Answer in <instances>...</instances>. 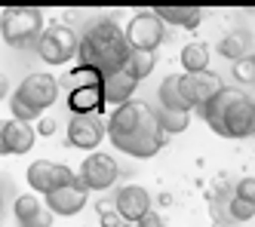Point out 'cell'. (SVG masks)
<instances>
[{"instance_id": "obj_1", "label": "cell", "mask_w": 255, "mask_h": 227, "mask_svg": "<svg viewBox=\"0 0 255 227\" xmlns=\"http://www.w3.org/2000/svg\"><path fill=\"white\" fill-rule=\"evenodd\" d=\"M108 123V138L111 144L126 157L135 160H148L154 154H160V147L166 144V132L160 129L157 111L144 102H126L120 108H114V114L105 120Z\"/></svg>"}, {"instance_id": "obj_2", "label": "cell", "mask_w": 255, "mask_h": 227, "mask_svg": "<svg viewBox=\"0 0 255 227\" xmlns=\"http://www.w3.org/2000/svg\"><path fill=\"white\" fill-rule=\"evenodd\" d=\"M80 65L99 71L102 77H111V74L123 71L132 62V46L126 40V31L111 22V18H99L93 22L83 37H80Z\"/></svg>"}, {"instance_id": "obj_3", "label": "cell", "mask_w": 255, "mask_h": 227, "mask_svg": "<svg viewBox=\"0 0 255 227\" xmlns=\"http://www.w3.org/2000/svg\"><path fill=\"white\" fill-rule=\"evenodd\" d=\"M0 31H3V43L6 46H37L43 28V12L34 6H12L3 9V22H0Z\"/></svg>"}, {"instance_id": "obj_4", "label": "cell", "mask_w": 255, "mask_h": 227, "mask_svg": "<svg viewBox=\"0 0 255 227\" xmlns=\"http://www.w3.org/2000/svg\"><path fill=\"white\" fill-rule=\"evenodd\" d=\"M37 55L52 65V68H59V65H68L71 59H77L80 55V37L74 34V28L65 25V22H52L46 25V31L40 34V40H37Z\"/></svg>"}, {"instance_id": "obj_5", "label": "cell", "mask_w": 255, "mask_h": 227, "mask_svg": "<svg viewBox=\"0 0 255 227\" xmlns=\"http://www.w3.org/2000/svg\"><path fill=\"white\" fill-rule=\"evenodd\" d=\"M59 86H62V83L52 77V74H28V77L19 83V89L12 92V99L40 117L46 108L56 105V99H59Z\"/></svg>"}, {"instance_id": "obj_6", "label": "cell", "mask_w": 255, "mask_h": 227, "mask_svg": "<svg viewBox=\"0 0 255 227\" xmlns=\"http://www.w3.org/2000/svg\"><path fill=\"white\" fill-rule=\"evenodd\" d=\"M126 40H129L132 52H154L166 40V22H163L154 9L135 12L129 18V25H126Z\"/></svg>"}, {"instance_id": "obj_7", "label": "cell", "mask_w": 255, "mask_h": 227, "mask_svg": "<svg viewBox=\"0 0 255 227\" xmlns=\"http://www.w3.org/2000/svg\"><path fill=\"white\" fill-rule=\"evenodd\" d=\"M25 178H28L31 194H43V197H46V194H52V191H59V187L71 184L77 175L71 172L65 163H56V160H34V163L28 166Z\"/></svg>"}, {"instance_id": "obj_8", "label": "cell", "mask_w": 255, "mask_h": 227, "mask_svg": "<svg viewBox=\"0 0 255 227\" xmlns=\"http://www.w3.org/2000/svg\"><path fill=\"white\" fill-rule=\"evenodd\" d=\"M105 132H108V123L99 120V114H77V117H71V123H68V144L77 147V150L96 154V147L102 144Z\"/></svg>"}, {"instance_id": "obj_9", "label": "cell", "mask_w": 255, "mask_h": 227, "mask_svg": "<svg viewBox=\"0 0 255 227\" xmlns=\"http://www.w3.org/2000/svg\"><path fill=\"white\" fill-rule=\"evenodd\" d=\"M86 200H89V187H86V181L80 175L71 181V184H65V187H59V191H52V194L43 197L46 209L52 215H62V218H71V215L83 212Z\"/></svg>"}, {"instance_id": "obj_10", "label": "cell", "mask_w": 255, "mask_h": 227, "mask_svg": "<svg viewBox=\"0 0 255 227\" xmlns=\"http://www.w3.org/2000/svg\"><path fill=\"white\" fill-rule=\"evenodd\" d=\"M117 175H120V166L111 154H102V150H96V154H89L80 166V178L86 181L89 191H108V187L117 184Z\"/></svg>"}, {"instance_id": "obj_11", "label": "cell", "mask_w": 255, "mask_h": 227, "mask_svg": "<svg viewBox=\"0 0 255 227\" xmlns=\"http://www.w3.org/2000/svg\"><path fill=\"white\" fill-rule=\"evenodd\" d=\"M222 89H225L222 80H218V74H212V71H203V74H181V96H185L188 105L197 108V111L203 108V105H209Z\"/></svg>"}, {"instance_id": "obj_12", "label": "cell", "mask_w": 255, "mask_h": 227, "mask_svg": "<svg viewBox=\"0 0 255 227\" xmlns=\"http://www.w3.org/2000/svg\"><path fill=\"white\" fill-rule=\"evenodd\" d=\"M225 138H255V105L240 96L225 114Z\"/></svg>"}, {"instance_id": "obj_13", "label": "cell", "mask_w": 255, "mask_h": 227, "mask_svg": "<svg viewBox=\"0 0 255 227\" xmlns=\"http://www.w3.org/2000/svg\"><path fill=\"white\" fill-rule=\"evenodd\" d=\"M114 200H117V212L129 221V227L151 212V194L144 191L141 184H126V187H120V191L114 194Z\"/></svg>"}, {"instance_id": "obj_14", "label": "cell", "mask_w": 255, "mask_h": 227, "mask_svg": "<svg viewBox=\"0 0 255 227\" xmlns=\"http://www.w3.org/2000/svg\"><path fill=\"white\" fill-rule=\"evenodd\" d=\"M12 215L19 227H49L52 224V212L43 209V203L34 194H19L12 200Z\"/></svg>"}, {"instance_id": "obj_15", "label": "cell", "mask_w": 255, "mask_h": 227, "mask_svg": "<svg viewBox=\"0 0 255 227\" xmlns=\"http://www.w3.org/2000/svg\"><path fill=\"white\" fill-rule=\"evenodd\" d=\"M138 83H141V80L132 74V68L126 65L123 71H117V74H111V77H105V80H102L105 102H108V105H114V108H120V105H126V102H132V92H135Z\"/></svg>"}, {"instance_id": "obj_16", "label": "cell", "mask_w": 255, "mask_h": 227, "mask_svg": "<svg viewBox=\"0 0 255 227\" xmlns=\"http://www.w3.org/2000/svg\"><path fill=\"white\" fill-rule=\"evenodd\" d=\"M243 96V89H237V86H225L218 96L209 102V105H203L200 108V114H203V120H206V126L215 132V135H222L225 138V114H228V108Z\"/></svg>"}, {"instance_id": "obj_17", "label": "cell", "mask_w": 255, "mask_h": 227, "mask_svg": "<svg viewBox=\"0 0 255 227\" xmlns=\"http://www.w3.org/2000/svg\"><path fill=\"white\" fill-rule=\"evenodd\" d=\"M34 138H37V129H31L28 123H19V120H6L3 132H0V147H3V154L22 157L34 147Z\"/></svg>"}, {"instance_id": "obj_18", "label": "cell", "mask_w": 255, "mask_h": 227, "mask_svg": "<svg viewBox=\"0 0 255 227\" xmlns=\"http://www.w3.org/2000/svg\"><path fill=\"white\" fill-rule=\"evenodd\" d=\"M108 102H105V89H102V83H93V86H80V89H74V92H68V108H71V114H102V108H105Z\"/></svg>"}, {"instance_id": "obj_19", "label": "cell", "mask_w": 255, "mask_h": 227, "mask_svg": "<svg viewBox=\"0 0 255 227\" xmlns=\"http://www.w3.org/2000/svg\"><path fill=\"white\" fill-rule=\"evenodd\" d=\"M157 99H160V108H169V111H185L191 114L194 108L188 105V99L181 96V74H166L157 89Z\"/></svg>"}, {"instance_id": "obj_20", "label": "cell", "mask_w": 255, "mask_h": 227, "mask_svg": "<svg viewBox=\"0 0 255 227\" xmlns=\"http://www.w3.org/2000/svg\"><path fill=\"white\" fill-rule=\"evenodd\" d=\"M178 62L185 68V74H203V71H209V46L203 40H191L181 46Z\"/></svg>"}, {"instance_id": "obj_21", "label": "cell", "mask_w": 255, "mask_h": 227, "mask_svg": "<svg viewBox=\"0 0 255 227\" xmlns=\"http://www.w3.org/2000/svg\"><path fill=\"white\" fill-rule=\"evenodd\" d=\"M154 12L166 25H175V28H197L203 22V9L200 6H157Z\"/></svg>"}, {"instance_id": "obj_22", "label": "cell", "mask_w": 255, "mask_h": 227, "mask_svg": "<svg viewBox=\"0 0 255 227\" xmlns=\"http://www.w3.org/2000/svg\"><path fill=\"white\" fill-rule=\"evenodd\" d=\"M249 49H252V40H249L246 31H231L215 46V52L222 55V59H231V62H240V59H246V55H252Z\"/></svg>"}, {"instance_id": "obj_23", "label": "cell", "mask_w": 255, "mask_h": 227, "mask_svg": "<svg viewBox=\"0 0 255 227\" xmlns=\"http://www.w3.org/2000/svg\"><path fill=\"white\" fill-rule=\"evenodd\" d=\"M105 77L99 71H93V68H86V65H77V68H71L65 77H62V86L68 89V92H74V89H80V86H93V83H102Z\"/></svg>"}, {"instance_id": "obj_24", "label": "cell", "mask_w": 255, "mask_h": 227, "mask_svg": "<svg viewBox=\"0 0 255 227\" xmlns=\"http://www.w3.org/2000/svg\"><path fill=\"white\" fill-rule=\"evenodd\" d=\"M157 120H160V129L166 132V135H178V132H185L188 123H191V114L185 111H169V108H160L157 111Z\"/></svg>"}, {"instance_id": "obj_25", "label": "cell", "mask_w": 255, "mask_h": 227, "mask_svg": "<svg viewBox=\"0 0 255 227\" xmlns=\"http://www.w3.org/2000/svg\"><path fill=\"white\" fill-rule=\"evenodd\" d=\"M129 68H132V74H135L138 80L151 77V74H154V68H157V52H132V62H129Z\"/></svg>"}, {"instance_id": "obj_26", "label": "cell", "mask_w": 255, "mask_h": 227, "mask_svg": "<svg viewBox=\"0 0 255 227\" xmlns=\"http://www.w3.org/2000/svg\"><path fill=\"white\" fill-rule=\"evenodd\" d=\"M231 74H234V80L240 83V86H249V83H255V55H246V59L234 62Z\"/></svg>"}, {"instance_id": "obj_27", "label": "cell", "mask_w": 255, "mask_h": 227, "mask_svg": "<svg viewBox=\"0 0 255 227\" xmlns=\"http://www.w3.org/2000/svg\"><path fill=\"white\" fill-rule=\"evenodd\" d=\"M228 212H231V221H252V218H255V203L234 197V200L228 203Z\"/></svg>"}, {"instance_id": "obj_28", "label": "cell", "mask_w": 255, "mask_h": 227, "mask_svg": "<svg viewBox=\"0 0 255 227\" xmlns=\"http://www.w3.org/2000/svg\"><path fill=\"white\" fill-rule=\"evenodd\" d=\"M234 197L255 203V178H240V181H237L234 184Z\"/></svg>"}, {"instance_id": "obj_29", "label": "cell", "mask_w": 255, "mask_h": 227, "mask_svg": "<svg viewBox=\"0 0 255 227\" xmlns=\"http://www.w3.org/2000/svg\"><path fill=\"white\" fill-rule=\"evenodd\" d=\"M99 224L102 227H123V224H129V221H126L117 209H111V212H105V215H99Z\"/></svg>"}, {"instance_id": "obj_30", "label": "cell", "mask_w": 255, "mask_h": 227, "mask_svg": "<svg viewBox=\"0 0 255 227\" xmlns=\"http://www.w3.org/2000/svg\"><path fill=\"white\" fill-rule=\"evenodd\" d=\"M132 227H166V224H163V218H160L157 212H148V215H144L141 221H135Z\"/></svg>"}, {"instance_id": "obj_31", "label": "cell", "mask_w": 255, "mask_h": 227, "mask_svg": "<svg viewBox=\"0 0 255 227\" xmlns=\"http://www.w3.org/2000/svg\"><path fill=\"white\" fill-rule=\"evenodd\" d=\"M56 126H59V123H56V120H49V117L37 120V135H43V138H46V135H52V132H56Z\"/></svg>"}, {"instance_id": "obj_32", "label": "cell", "mask_w": 255, "mask_h": 227, "mask_svg": "<svg viewBox=\"0 0 255 227\" xmlns=\"http://www.w3.org/2000/svg\"><path fill=\"white\" fill-rule=\"evenodd\" d=\"M111 209H117V200H114V197H111V200H96V212H99V215L111 212Z\"/></svg>"}, {"instance_id": "obj_33", "label": "cell", "mask_w": 255, "mask_h": 227, "mask_svg": "<svg viewBox=\"0 0 255 227\" xmlns=\"http://www.w3.org/2000/svg\"><path fill=\"white\" fill-rule=\"evenodd\" d=\"M252 105H255V99H252Z\"/></svg>"}]
</instances>
